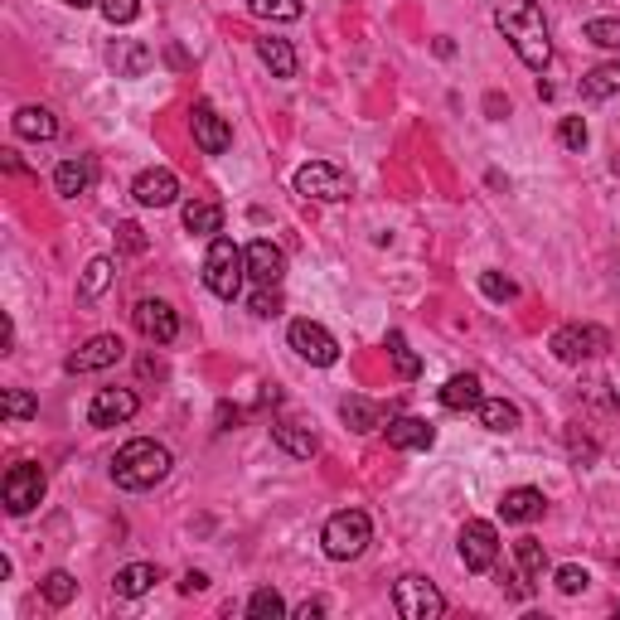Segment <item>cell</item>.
I'll return each instance as SVG.
<instances>
[{
    "label": "cell",
    "instance_id": "41",
    "mask_svg": "<svg viewBox=\"0 0 620 620\" xmlns=\"http://www.w3.org/2000/svg\"><path fill=\"white\" fill-rule=\"evenodd\" d=\"M97 10H102V15L112 20V25H131V20L141 15V0H102Z\"/></svg>",
    "mask_w": 620,
    "mask_h": 620
},
{
    "label": "cell",
    "instance_id": "12",
    "mask_svg": "<svg viewBox=\"0 0 620 620\" xmlns=\"http://www.w3.org/2000/svg\"><path fill=\"white\" fill-rule=\"evenodd\" d=\"M131 199H136L141 209H170V204L180 199V180H175V170H165V165L141 170L136 185H131Z\"/></svg>",
    "mask_w": 620,
    "mask_h": 620
},
{
    "label": "cell",
    "instance_id": "6",
    "mask_svg": "<svg viewBox=\"0 0 620 620\" xmlns=\"http://www.w3.org/2000/svg\"><path fill=\"white\" fill-rule=\"evenodd\" d=\"M393 606H398V616H403V620H436V616H446V596L436 591V582L417 577V572H407V577L393 582Z\"/></svg>",
    "mask_w": 620,
    "mask_h": 620
},
{
    "label": "cell",
    "instance_id": "44",
    "mask_svg": "<svg viewBox=\"0 0 620 620\" xmlns=\"http://www.w3.org/2000/svg\"><path fill=\"white\" fill-rule=\"evenodd\" d=\"M204 587H209V577H204V572H185V582H180V591H185V596H199Z\"/></svg>",
    "mask_w": 620,
    "mask_h": 620
},
{
    "label": "cell",
    "instance_id": "11",
    "mask_svg": "<svg viewBox=\"0 0 620 620\" xmlns=\"http://www.w3.org/2000/svg\"><path fill=\"white\" fill-rule=\"evenodd\" d=\"M461 562L465 572H490L499 562V533L490 519H470L461 528Z\"/></svg>",
    "mask_w": 620,
    "mask_h": 620
},
{
    "label": "cell",
    "instance_id": "38",
    "mask_svg": "<svg viewBox=\"0 0 620 620\" xmlns=\"http://www.w3.org/2000/svg\"><path fill=\"white\" fill-rule=\"evenodd\" d=\"M591 587V572L587 567H577V562H567V567H558V591L562 596H577V591Z\"/></svg>",
    "mask_w": 620,
    "mask_h": 620
},
{
    "label": "cell",
    "instance_id": "47",
    "mask_svg": "<svg viewBox=\"0 0 620 620\" xmlns=\"http://www.w3.org/2000/svg\"><path fill=\"white\" fill-rule=\"evenodd\" d=\"M325 616V601H306V606H296V620H315Z\"/></svg>",
    "mask_w": 620,
    "mask_h": 620
},
{
    "label": "cell",
    "instance_id": "48",
    "mask_svg": "<svg viewBox=\"0 0 620 620\" xmlns=\"http://www.w3.org/2000/svg\"><path fill=\"white\" fill-rule=\"evenodd\" d=\"M141 373H146V378H165V364H160V359H151V354H146V359H141Z\"/></svg>",
    "mask_w": 620,
    "mask_h": 620
},
{
    "label": "cell",
    "instance_id": "18",
    "mask_svg": "<svg viewBox=\"0 0 620 620\" xmlns=\"http://www.w3.org/2000/svg\"><path fill=\"white\" fill-rule=\"evenodd\" d=\"M107 63H112V73H117V78H146V73H151V63H155V54L141 44V39H112Z\"/></svg>",
    "mask_w": 620,
    "mask_h": 620
},
{
    "label": "cell",
    "instance_id": "15",
    "mask_svg": "<svg viewBox=\"0 0 620 620\" xmlns=\"http://www.w3.org/2000/svg\"><path fill=\"white\" fill-rule=\"evenodd\" d=\"M136 407H141V398L131 388H102L93 403H88V422L93 427H122V422L136 417Z\"/></svg>",
    "mask_w": 620,
    "mask_h": 620
},
{
    "label": "cell",
    "instance_id": "21",
    "mask_svg": "<svg viewBox=\"0 0 620 620\" xmlns=\"http://www.w3.org/2000/svg\"><path fill=\"white\" fill-rule=\"evenodd\" d=\"M272 441H277L291 461H310V456L320 451V436L310 432V427H301V422H272Z\"/></svg>",
    "mask_w": 620,
    "mask_h": 620
},
{
    "label": "cell",
    "instance_id": "17",
    "mask_svg": "<svg viewBox=\"0 0 620 620\" xmlns=\"http://www.w3.org/2000/svg\"><path fill=\"white\" fill-rule=\"evenodd\" d=\"M388 446H398V451H432L436 446V427L427 417H388Z\"/></svg>",
    "mask_w": 620,
    "mask_h": 620
},
{
    "label": "cell",
    "instance_id": "39",
    "mask_svg": "<svg viewBox=\"0 0 620 620\" xmlns=\"http://www.w3.org/2000/svg\"><path fill=\"white\" fill-rule=\"evenodd\" d=\"M480 291H485L490 301H514V296H519V286L509 277H499V272H480Z\"/></svg>",
    "mask_w": 620,
    "mask_h": 620
},
{
    "label": "cell",
    "instance_id": "33",
    "mask_svg": "<svg viewBox=\"0 0 620 620\" xmlns=\"http://www.w3.org/2000/svg\"><path fill=\"white\" fill-rule=\"evenodd\" d=\"M0 417H5V422H30V417H39L34 393H25V388H5V393H0Z\"/></svg>",
    "mask_w": 620,
    "mask_h": 620
},
{
    "label": "cell",
    "instance_id": "46",
    "mask_svg": "<svg viewBox=\"0 0 620 620\" xmlns=\"http://www.w3.org/2000/svg\"><path fill=\"white\" fill-rule=\"evenodd\" d=\"M15 349V320L5 315V325H0V354H10Z\"/></svg>",
    "mask_w": 620,
    "mask_h": 620
},
{
    "label": "cell",
    "instance_id": "34",
    "mask_svg": "<svg viewBox=\"0 0 620 620\" xmlns=\"http://www.w3.org/2000/svg\"><path fill=\"white\" fill-rule=\"evenodd\" d=\"M286 616V601L277 587H257L248 596V620H281Z\"/></svg>",
    "mask_w": 620,
    "mask_h": 620
},
{
    "label": "cell",
    "instance_id": "42",
    "mask_svg": "<svg viewBox=\"0 0 620 620\" xmlns=\"http://www.w3.org/2000/svg\"><path fill=\"white\" fill-rule=\"evenodd\" d=\"M252 315H262V320L281 315V296H277V286H257V291H252Z\"/></svg>",
    "mask_w": 620,
    "mask_h": 620
},
{
    "label": "cell",
    "instance_id": "43",
    "mask_svg": "<svg viewBox=\"0 0 620 620\" xmlns=\"http://www.w3.org/2000/svg\"><path fill=\"white\" fill-rule=\"evenodd\" d=\"M117 248L131 252V257L146 252V233H141V223H117Z\"/></svg>",
    "mask_w": 620,
    "mask_h": 620
},
{
    "label": "cell",
    "instance_id": "26",
    "mask_svg": "<svg viewBox=\"0 0 620 620\" xmlns=\"http://www.w3.org/2000/svg\"><path fill=\"white\" fill-rule=\"evenodd\" d=\"M257 59L272 68V78H296V49H291V39H277V34L257 39Z\"/></svg>",
    "mask_w": 620,
    "mask_h": 620
},
{
    "label": "cell",
    "instance_id": "4",
    "mask_svg": "<svg viewBox=\"0 0 620 620\" xmlns=\"http://www.w3.org/2000/svg\"><path fill=\"white\" fill-rule=\"evenodd\" d=\"M320 543H325V553L335 562H354L364 558V548L373 543V524L364 509H340V514H330L325 519V533H320Z\"/></svg>",
    "mask_w": 620,
    "mask_h": 620
},
{
    "label": "cell",
    "instance_id": "24",
    "mask_svg": "<svg viewBox=\"0 0 620 620\" xmlns=\"http://www.w3.org/2000/svg\"><path fill=\"white\" fill-rule=\"evenodd\" d=\"M185 233H194V238H218V233H223V204H214V199H189Z\"/></svg>",
    "mask_w": 620,
    "mask_h": 620
},
{
    "label": "cell",
    "instance_id": "9",
    "mask_svg": "<svg viewBox=\"0 0 620 620\" xmlns=\"http://www.w3.org/2000/svg\"><path fill=\"white\" fill-rule=\"evenodd\" d=\"M286 340H291V349H296L306 364H315V369H330V364L340 359V344H335V335H330L325 325H315V320H291Z\"/></svg>",
    "mask_w": 620,
    "mask_h": 620
},
{
    "label": "cell",
    "instance_id": "25",
    "mask_svg": "<svg viewBox=\"0 0 620 620\" xmlns=\"http://www.w3.org/2000/svg\"><path fill=\"white\" fill-rule=\"evenodd\" d=\"M480 378L475 373H456V378H446V388H441V407L446 412H475L480 407Z\"/></svg>",
    "mask_w": 620,
    "mask_h": 620
},
{
    "label": "cell",
    "instance_id": "14",
    "mask_svg": "<svg viewBox=\"0 0 620 620\" xmlns=\"http://www.w3.org/2000/svg\"><path fill=\"white\" fill-rule=\"evenodd\" d=\"M131 315H136V330L151 344H175V335H180V315L170 301H136Z\"/></svg>",
    "mask_w": 620,
    "mask_h": 620
},
{
    "label": "cell",
    "instance_id": "16",
    "mask_svg": "<svg viewBox=\"0 0 620 620\" xmlns=\"http://www.w3.org/2000/svg\"><path fill=\"white\" fill-rule=\"evenodd\" d=\"M243 257H248V277L257 281V286H281V277H286V252H281L272 238L248 243Z\"/></svg>",
    "mask_w": 620,
    "mask_h": 620
},
{
    "label": "cell",
    "instance_id": "30",
    "mask_svg": "<svg viewBox=\"0 0 620 620\" xmlns=\"http://www.w3.org/2000/svg\"><path fill=\"white\" fill-rule=\"evenodd\" d=\"M388 359H393V369H398V378L403 383H412V378H422V359H417V349L403 340V330H388Z\"/></svg>",
    "mask_w": 620,
    "mask_h": 620
},
{
    "label": "cell",
    "instance_id": "23",
    "mask_svg": "<svg viewBox=\"0 0 620 620\" xmlns=\"http://www.w3.org/2000/svg\"><path fill=\"white\" fill-rule=\"evenodd\" d=\"M155 582H160V567H155V562H126L122 572L112 577V591L126 596V601H136V596H146Z\"/></svg>",
    "mask_w": 620,
    "mask_h": 620
},
{
    "label": "cell",
    "instance_id": "35",
    "mask_svg": "<svg viewBox=\"0 0 620 620\" xmlns=\"http://www.w3.org/2000/svg\"><path fill=\"white\" fill-rule=\"evenodd\" d=\"M39 591H44V601H49L54 611H63V606L78 596V582H73V572H49V577L39 582Z\"/></svg>",
    "mask_w": 620,
    "mask_h": 620
},
{
    "label": "cell",
    "instance_id": "19",
    "mask_svg": "<svg viewBox=\"0 0 620 620\" xmlns=\"http://www.w3.org/2000/svg\"><path fill=\"white\" fill-rule=\"evenodd\" d=\"M97 180V165L88 155H68L59 160V170H54V189H59V199H78V194H88Z\"/></svg>",
    "mask_w": 620,
    "mask_h": 620
},
{
    "label": "cell",
    "instance_id": "3",
    "mask_svg": "<svg viewBox=\"0 0 620 620\" xmlns=\"http://www.w3.org/2000/svg\"><path fill=\"white\" fill-rule=\"evenodd\" d=\"M243 277H248V257L233 238H209V252H204V286L214 291L218 301H238L243 296Z\"/></svg>",
    "mask_w": 620,
    "mask_h": 620
},
{
    "label": "cell",
    "instance_id": "20",
    "mask_svg": "<svg viewBox=\"0 0 620 620\" xmlns=\"http://www.w3.org/2000/svg\"><path fill=\"white\" fill-rule=\"evenodd\" d=\"M543 490H533V485H519V490H504L499 499V514H504V524H533V519H543Z\"/></svg>",
    "mask_w": 620,
    "mask_h": 620
},
{
    "label": "cell",
    "instance_id": "49",
    "mask_svg": "<svg viewBox=\"0 0 620 620\" xmlns=\"http://www.w3.org/2000/svg\"><path fill=\"white\" fill-rule=\"evenodd\" d=\"M63 5H73V10H88V5H102V0H63Z\"/></svg>",
    "mask_w": 620,
    "mask_h": 620
},
{
    "label": "cell",
    "instance_id": "27",
    "mask_svg": "<svg viewBox=\"0 0 620 620\" xmlns=\"http://www.w3.org/2000/svg\"><path fill=\"white\" fill-rule=\"evenodd\" d=\"M475 412H480V427H485V432H514V427L524 422L519 407L509 403V398H480Z\"/></svg>",
    "mask_w": 620,
    "mask_h": 620
},
{
    "label": "cell",
    "instance_id": "2",
    "mask_svg": "<svg viewBox=\"0 0 620 620\" xmlns=\"http://www.w3.org/2000/svg\"><path fill=\"white\" fill-rule=\"evenodd\" d=\"M170 446H160L151 436H136V441H126L122 451L112 456V480H117V490H131V495H141V490H155L165 475H170Z\"/></svg>",
    "mask_w": 620,
    "mask_h": 620
},
{
    "label": "cell",
    "instance_id": "37",
    "mask_svg": "<svg viewBox=\"0 0 620 620\" xmlns=\"http://www.w3.org/2000/svg\"><path fill=\"white\" fill-rule=\"evenodd\" d=\"M582 39L596 44V49H620V20H587Z\"/></svg>",
    "mask_w": 620,
    "mask_h": 620
},
{
    "label": "cell",
    "instance_id": "8",
    "mask_svg": "<svg viewBox=\"0 0 620 620\" xmlns=\"http://www.w3.org/2000/svg\"><path fill=\"white\" fill-rule=\"evenodd\" d=\"M296 194H306L315 204H340V199H349V175L330 160H306L296 170Z\"/></svg>",
    "mask_w": 620,
    "mask_h": 620
},
{
    "label": "cell",
    "instance_id": "45",
    "mask_svg": "<svg viewBox=\"0 0 620 620\" xmlns=\"http://www.w3.org/2000/svg\"><path fill=\"white\" fill-rule=\"evenodd\" d=\"M485 112H490V117H495V122H499V117H509V97L490 93V97H485Z\"/></svg>",
    "mask_w": 620,
    "mask_h": 620
},
{
    "label": "cell",
    "instance_id": "22",
    "mask_svg": "<svg viewBox=\"0 0 620 620\" xmlns=\"http://www.w3.org/2000/svg\"><path fill=\"white\" fill-rule=\"evenodd\" d=\"M10 126H15V136H25V141H54V136H59V117H54L49 107H20V112L10 117Z\"/></svg>",
    "mask_w": 620,
    "mask_h": 620
},
{
    "label": "cell",
    "instance_id": "32",
    "mask_svg": "<svg viewBox=\"0 0 620 620\" xmlns=\"http://www.w3.org/2000/svg\"><path fill=\"white\" fill-rule=\"evenodd\" d=\"M514 558H519V572H524V582H543V572H548V553H543V543L538 538H519L514 543Z\"/></svg>",
    "mask_w": 620,
    "mask_h": 620
},
{
    "label": "cell",
    "instance_id": "40",
    "mask_svg": "<svg viewBox=\"0 0 620 620\" xmlns=\"http://www.w3.org/2000/svg\"><path fill=\"white\" fill-rule=\"evenodd\" d=\"M558 141L567 151H587V122H582V117H562Z\"/></svg>",
    "mask_w": 620,
    "mask_h": 620
},
{
    "label": "cell",
    "instance_id": "7",
    "mask_svg": "<svg viewBox=\"0 0 620 620\" xmlns=\"http://www.w3.org/2000/svg\"><path fill=\"white\" fill-rule=\"evenodd\" d=\"M548 349H553L558 364H587V359L611 349V335L601 325H562V330H553Z\"/></svg>",
    "mask_w": 620,
    "mask_h": 620
},
{
    "label": "cell",
    "instance_id": "36",
    "mask_svg": "<svg viewBox=\"0 0 620 620\" xmlns=\"http://www.w3.org/2000/svg\"><path fill=\"white\" fill-rule=\"evenodd\" d=\"M252 15H262V20H301L306 15V0H248Z\"/></svg>",
    "mask_w": 620,
    "mask_h": 620
},
{
    "label": "cell",
    "instance_id": "13",
    "mask_svg": "<svg viewBox=\"0 0 620 620\" xmlns=\"http://www.w3.org/2000/svg\"><path fill=\"white\" fill-rule=\"evenodd\" d=\"M122 354H126V344L117 340V335H93L83 349L68 354L63 369L68 373H102V369H112V364H122Z\"/></svg>",
    "mask_w": 620,
    "mask_h": 620
},
{
    "label": "cell",
    "instance_id": "5",
    "mask_svg": "<svg viewBox=\"0 0 620 620\" xmlns=\"http://www.w3.org/2000/svg\"><path fill=\"white\" fill-rule=\"evenodd\" d=\"M44 490H49V475H44V465L15 461L10 470H5V480H0V499H5V514L25 519L34 504L44 499Z\"/></svg>",
    "mask_w": 620,
    "mask_h": 620
},
{
    "label": "cell",
    "instance_id": "29",
    "mask_svg": "<svg viewBox=\"0 0 620 620\" xmlns=\"http://www.w3.org/2000/svg\"><path fill=\"white\" fill-rule=\"evenodd\" d=\"M340 417H344L349 432H373V427H383V407L369 403V398H344Z\"/></svg>",
    "mask_w": 620,
    "mask_h": 620
},
{
    "label": "cell",
    "instance_id": "28",
    "mask_svg": "<svg viewBox=\"0 0 620 620\" xmlns=\"http://www.w3.org/2000/svg\"><path fill=\"white\" fill-rule=\"evenodd\" d=\"M616 93H620V63H601V68L582 73V97L587 102H606Z\"/></svg>",
    "mask_w": 620,
    "mask_h": 620
},
{
    "label": "cell",
    "instance_id": "10",
    "mask_svg": "<svg viewBox=\"0 0 620 620\" xmlns=\"http://www.w3.org/2000/svg\"><path fill=\"white\" fill-rule=\"evenodd\" d=\"M189 131H194V146L204 155H223L233 146V126H228V117H218L214 102H194L189 107Z\"/></svg>",
    "mask_w": 620,
    "mask_h": 620
},
{
    "label": "cell",
    "instance_id": "31",
    "mask_svg": "<svg viewBox=\"0 0 620 620\" xmlns=\"http://www.w3.org/2000/svg\"><path fill=\"white\" fill-rule=\"evenodd\" d=\"M112 277H117L112 257H93V262H88V272H83V281H78V301H97V296L112 286Z\"/></svg>",
    "mask_w": 620,
    "mask_h": 620
},
{
    "label": "cell",
    "instance_id": "1",
    "mask_svg": "<svg viewBox=\"0 0 620 620\" xmlns=\"http://www.w3.org/2000/svg\"><path fill=\"white\" fill-rule=\"evenodd\" d=\"M495 25L509 39V49L519 54L524 68L543 73L553 63V34H548V20H543V5L538 0H509V5H499Z\"/></svg>",
    "mask_w": 620,
    "mask_h": 620
}]
</instances>
